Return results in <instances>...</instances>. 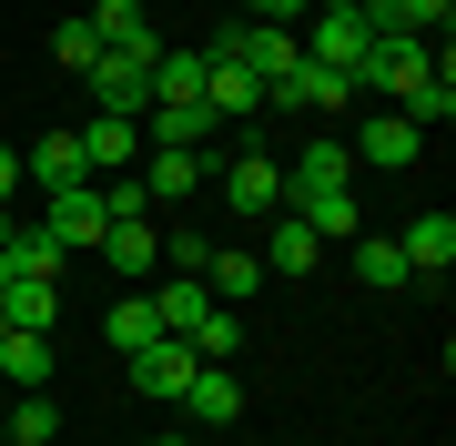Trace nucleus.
Here are the masks:
<instances>
[{
  "mask_svg": "<svg viewBox=\"0 0 456 446\" xmlns=\"http://www.w3.org/2000/svg\"><path fill=\"white\" fill-rule=\"evenodd\" d=\"M305 61H325V71H345V82H355L365 71V51H375V20L365 11H305Z\"/></svg>",
  "mask_w": 456,
  "mask_h": 446,
  "instance_id": "obj_1",
  "label": "nucleus"
},
{
  "mask_svg": "<svg viewBox=\"0 0 456 446\" xmlns=\"http://www.w3.org/2000/svg\"><path fill=\"white\" fill-rule=\"evenodd\" d=\"M152 61H163V51H152ZM152 61H142V51H102L82 82H92V101H102V112L142 122V112H152Z\"/></svg>",
  "mask_w": 456,
  "mask_h": 446,
  "instance_id": "obj_2",
  "label": "nucleus"
},
{
  "mask_svg": "<svg viewBox=\"0 0 456 446\" xmlns=\"http://www.w3.org/2000/svg\"><path fill=\"white\" fill-rule=\"evenodd\" d=\"M325 193H355V152H345V142H305L284 163V214H294V203H325Z\"/></svg>",
  "mask_w": 456,
  "mask_h": 446,
  "instance_id": "obj_3",
  "label": "nucleus"
},
{
  "mask_svg": "<svg viewBox=\"0 0 456 446\" xmlns=\"http://www.w3.org/2000/svg\"><path fill=\"white\" fill-rule=\"evenodd\" d=\"M102 223H112V214H102V182H61V193H41V233H51L61 254L102 244Z\"/></svg>",
  "mask_w": 456,
  "mask_h": 446,
  "instance_id": "obj_4",
  "label": "nucleus"
},
{
  "mask_svg": "<svg viewBox=\"0 0 456 446\" xmlns=\"http://www.w3.org/2000/svg\"><path fill=\"white\" fill-rule=\"evenodd\" d=\"M264 112H355V82L345 71H325V61H294L274 92H264Z\"/></svg>",
  "mask_w": 456,
  "mask_h": 446,
  "instance_id": "obj_5",
  "label": "nucleus"
},
{
  "mask_svg": "<svg viewBox=\"0 0 456 446\" xmlns=\"http://www.w3.org/2000/svg\"><path fill=\"white\" fill-rule=\"evenodd\" d=\"M224 203H233L244 223L284 214V163H274V152H233V163H224Z\"/></svg>",
  "mask_w": 456,
  "mask_h": 446,
  "instance_id": "obj_6",
  "label": "nucleus"
},
{
  "mask_svg": "<svg viewBox=\"0 0 456 446\" xmlns=\"http://www.w3.org/2000/svg\"><path fill=\"white\" fill-rule=\"evenodd\" d=\"M203 51H213V41H203ZM203 112L224 122V133H233V122H254V112H264V82H254L244 61H233V51H213V61H203Z\"/></svg>",
  "mask_w": 456,
  "mask_h": 446,
  "instance_id": "obj_7",
  "label": "nucleus"
},
{
  "mask_svg": "<svg viewBox=\"0 0 456 446\" xmlns=\"http://www.w3.org/2000/svg\"><path fill=\"white\" fill-rule=\"evenodd\" d=\"M122 365H132V385H142V396L183 406V385H193V365H203V355L183 345V335H152V345H142V355H122Z\"/></svg>",
  "mask_w": 456,
  "mask_h": 446,
  "instance_id": "obj_8",
  "label": "nucleus"
},
{
  "mask_svg": "<svg viewBox=\"0 0 456 446\" xmlns=\"http://www.w3.org/2000/svg\"><path fill=\"white\" fill-rule=\"evenodd\" d=\"M345 152H355V163H375V173H406L416 152H426V133H416L406 112H365V122H355V142H345Z\"/></svg>",
  "mask_w": 456,
  "mask_h": 446,
  "instance_id": "obj_9",
  "label": "nucleus"
},
{
  "mask_svg": "<svg viewBox=\"0 0 456 446\" xmlns=\"http://www.w3.org/2000/svg\"><path fill=\"white\" fill-rule=\"evenodd\" d=\"M213 133H224V122H213L203 101H152L142 112V152H213Z\"/></svg>",
  "mask_w": 456,
  "mask_h": 446,
  "instance_id": "obj_10",
  "label": "nucleus"
},
{
  "mask_svg": "<svg viewBox=\"0 0 456 446\" xmlns=\"http://www.w3.org/2000/svg\"><path fill=\"white\" fill-rule=\"evenodd\" d=\"M142 163V122H122V112H92L82 122V173L102 182V173H132Z\"/></svg>",
  "mask_w": 456,
  "mask_h": 446,
  "instance_id": "obj_11",
  "label": "nucleus"
},
{
  "mask_svg": "<svg viewBox=\"0 0 456 446\" xmlns=\"http://www.w3.org/2000/svg\"><path fill=\"white\" fill-rule=\"evenodd\" d=\"M20 182H31V193H61V182H92V173H82V133H41L31 152H20Z\"/></svg>",
  "mask_w": 456,
  "mask_h": 446,
  "instance_id": "obj_12",
  "label": "nucleus"
},
{
  "mask_svg": "<svg viewBox=\"0 0 456 446\" xmlns=\"http://www.w3.org/2000/svg\"><path fill=\"white\" fill-rule=\"evenodd\" d=\"M183 406H193V426H233V416H244V376H233V365H193Z\"/></svg>",
  "mask_w": 456,
  "mask_h": 446,
  "instance_id": "obj_13",
  "label": "nucleus"
},
{
  "mask_svg": "<svg viewBox=\"0 0 456 446\" xmlns=\"http://www.w3.org/2000/svg\"><path fill=\"white\" fill-rule=\"evenodd\" d=\"M132 173H142L152 214H163V203H183V193H193V182L213 173V152H142V163H132Z\"/></svg>",
  "mask_w": 456,
  "mask_h": 446,
  "instance_id": "obj_14",
  "label": "nucleus"
},
{
  "mask_svg": "<svg viewBox=\"0 0 456 446\" xmlns=\"http://www.w3.org/2000/svg\"><path fill=\"white\" fill-rule=\"evenodd\" d=\"M82 20H92V41H102V51H142V61L163 51V31L142 20V0H102V11H82Z\"/></svg>",
  "mask_w": 456,
  "mask_h": 446,
  "instance_id": "obj_15",
  "label": "nucleus"
},
{
  "mask_svg": "<svg viewBox=\"0 0 456 446\" xmlns=\"http://www.w3.org/2000/svg\"><path fill=\"white\" fill-rule=\"evenodd\" d=\"M395 254H406V274H446L456 264V214H416L395 233Z\"/></svg>",
  "mask_w": 456,
  "mask_h": 446,
  "instance_id": "obj_16",
  "label": "nucleus"
},
{
  "mask_svg": "<svg viewBox=\"0 0 456 446\" xmlns=\"http://www.w3.org/2000/svg\"><path fill=\"white\" fill-rule=\"evenodd\" d=\"M102 254H112L122 284H142L152 264H163V223H102Z\"/></svg>",
  "mask_w": 456,
  "mask_h": 446,
  "instance_id": "obj_17",
  "label": "nucleus"
},
{
  "mask_svg": "<svg viewBox=\"0 0 456 446\" xmlns=\"http://www.w3.org/2000/svg\"><path fill=\"white\" fill-rule=\"evenodd\" d=\"M314 254H325V233H314V223H294V214H274V233H264V254H254V264H264V274H314Z\"/></svg>",
  "mask_w": 456,
  "mask_h": 446,
  "instance_id": "obj_18",
  "label": "nucleus"
},
{
  "mask_svg": "<svg viewBox=\"0 0 456 446\" xmlns=\"http://www.w3.org/2000/svg\"><path fill=\"white\" fill-rule=\"evenodd\" d=\"M0 385H20V396H31V385H51V335H31V325L0 335Z\"/></svg>",
  "mask_w": 456,
  "mask_h": 446,
  "instance_id": "obj_19",
  "label": "nucleus"
},
{
  "mask_svg": "<svg viewBox=\"0 0 456 446\" xmlns=\"http://www.w3.org/2000/svg\"><path fill=\"white\" fill-rule=\"evenodd\" d=\"M446 11H456V0H365L375 31H406V41H436V31H446Z\"/></svg>",
  "mask_w": 456,
  "mask_h": 446,
  "instance_id": "obj_20",
  "label": "nucleus"
},
{
  "mask_svg": "<svg viewBox=\"0 0 456 446\" xmlns=\"http://www.w3.org/2000/svg\"><path fill=\"white\" fill-rule=\"evenodd\" d=\"M183 345H193L203 365H233V355H244V314H233V304H203V314H193V335H183Z\"/></svg>",
  "mask_w": 456,
  "mask_h": 446,
  "instance_id": "obj_21",
  "label": "nucleus"
},
{
  "mask_svg": "<svg viewBox=\"0 0 456 446\" xmlns=\"http://www.w3.org/2000/svg\"><path fill=\"white\" fill-rule=\"evenodd\" d=\"M355 274L375 284V295H406V284H416L406 254H395V233H355Z\"/></svg>",
  "mask_w": 456,
  "mask_h": 446,
  "instance_id": "obj_22",
  "label": "nucleus"
},
{
  "mask_svg": "<svg viewBox=\"0 0 456 446\" xmlns=\"http://www.w3.org/2000/svg\"><path fill=\"white\" fill-rule=\"evenodd\" d=\"M203 295H213V304H244V295H264V264H254V254H224V244H213Z\"/></svg>",
  "mask_w": 456,
  "mask_h": 446,
  "instance_id": "obj_23",
  "label": "nucleus"
},
{
  "mask_svg": "<svg viewBox=\"0 0 456 446\" xmlns=\"http://www.w3.org/2000/svg\"><path fill=\"white\" fill-rule=\"evenodd\" d=\"M203 61L213 51H163L152 61V101H203Z\"/></svg>",
  "mask_w": 456,
  "mask_h": 446,
  "instance_id": "obj_24",
  "label": "nucleus"
},
{
  "mask_svg": "<svg viewBox=\"0 0 456 446\" xmlns=\"http://www.w3.org/2000/svg\"><path fill=\"white\" fill-rule=\"evenodd\" d=\"M102 335H112V355H142L152 335H163V314H152V295H122V304H112V325H102Z\"/></svg>",
  "mask_w": 456,
  "mask_h": 446,
  "instance_id": "obj_25",
  "label": "nucleus"
},
{
  "mask_svg": "<svg viewBox=\"0 0 456 446\" xmlns=\"http://www.w3.org/2000/svg\"><path fill=\"white\" fill-rule=\"evenodd\" d=\"M0 304H11V325H31V335L61 325V284H0Z\"/></svg>",
  "mask_w": 456,
  "mask_h": 446,
  "instance_id": "obj_26",
  "label": "nucleus"
},
{
  "mask_svg": "<svg viewBox=\"0 0 456 446\" xmlns=\"http://www.w3.org/2000/svg\"><path fill=\"white\" fill-rule=\"evenodd\" d=\"M294 223H314V233H325V244H355V233H365L355 193H325V203H294Z\"/></svg>",
  "mask_w": 456,
  "mask_h": 446,
  "instance_id": "obj_27",
  "label": "nucleus"
},
{
  "mask_svg": "<svg viewBox=\"0 0 456 446\" xmlns=\"http://www.w3.org/2000/svg\"><path fill=\"white\" fill-rule=\"evenodd\" d=\"M102 214H112V223H152V193H142V173H102Z\"/></svg>",
  "mask_w": 456,
  "mask_h": 446,
  "instance_id": "obj_28",
  "label": "nucleus"
},
{
  "mask_svg": "<svg viewBox=\"0 0 456 446\" xmlns=\"http://www.w3.org/2000/svg\"><path fill=\"white\" fill-rule=\"evenodd\" d=\"M11 436H20V446H51V436H61V406H51L41 385H31V396L11 406Z\"/></svg>",
  "mask_w": 456,
  "mask_h": 446,
  "instance_id": "obj_29",
  "label": "nucleus"
},
{
  "mask_svg": "<svg viewBox=\"0 0 456 446\" xmlns=\"http://www.w3.org/2000/svg\"><path fill=\"white\" fill-rule=\"evenodd\" d=\"M163 264H173V274H203V264H213V233H193V223H163Z\"/></svg>",
  "mask_w": 456,
  "mask_h": 446,
  "instance_id": "obj_30",
  "label": "nucleus"
},
{
  "mask_svg": "<svg viewBox=\"0 0 456 446\" xmlns=\"http://www.w3.org/2000/svg\"><path fill=\"white\" fill-rule=\"evenodd\" d=\"M51 61H61V71H92V61H102L92 20H61V31H51Z\"/></svg>",
  "mask_w": 456,
  "mask_h": 446,
  "instance_id": "obj_31",
  "label": "nucleus"
},
{
  "mask_svg": "<svg viewBox=\"0 0 456 446\" xmlns=\"http://www.w3.org/2000/svg\"><path fill=\"white\" fill-rule=\"evenodd\" d=\"M305 11H314V0H254V20H264V31H305Z\"/></svg>",
  "mask_w": 456,
  "mask_h": 446,
  "instance_id": "obj_32",
  "label": "nucleus"
},
{
  "mask_svg": "<svg viewBox=\"0 0 456 446\" xmlns=\"http://www.w3.org/2000/svg\"><path fill=\"white\" fill-rule=\"evenodd\" d=\"M20 193V152H0V203H11Z\"/></svg>",
  "mask_w": 456,
  "mask_h": 446,
  "instance_id": "obj_33",
  "label": "nucleus"
},
{
  "mask_svg": "<svg viewBox=\"0 0 456 446\" xmlns=\"http://www.w3.org/2000/svg\"><path fill=\"white\" fill-rule=\"evenodd\" d=\"M152 446H193V436H152Z\"/></svg>",
  "mask_w": 456,
  "mask_h": 446,
  "instance_id": "obj_34",
  "label": "nucleus"
},
{
  "mask_svg": "<svg viewBox=\"0 0 456 446\" xmlns=\"http://www.w3.org/2000/svg\"><path fill=\"white\" fill-rule=\"evenodd\" d=\"M0 335H11V304H0Z\"/></svg>",
  "mask_w": 456,
  "mask_h": 446,
  "instance_id": "obj_35",
  "label": "nucleus"
},
{
  "mask_svg": "<svg viewBox=\"0 0 456 446\" xmlns=\"http://www.w3.org/2000/svg\"><path fill=\"white\" fill-rule=\"evenodd\" d=\"M0 446H11V416H0Z\"/></svg>",
  "mask_w": 456,
  "mask_h": 446,
  "instance_id": "obj_36",
  "label": "nucleus"
},
{
  "mask_svg": "<svg viewBox=\"0 0 456 446\" xmlns=\"http://www.w3.org/2000/svg\"><path fill=\"white\" fill-rule=\"evenodd\" d=\"M11 446H20V436H11Z\"/></svg>",
  "mask_w": 456,
  "mask_h": 446,
  "instance_id": "obj_37",
  "label": "nucleus"
}]
</instances>
